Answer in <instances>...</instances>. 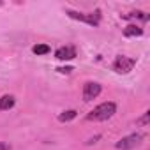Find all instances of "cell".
Listing matches in <instances>:
<instances>
[{
	"instance_id": "obj_1",
	"label": "cell",
	"mask_w": 150,
	"mask_h": 150,
	"mask_svg": "<svg viewBox=\"0 0 150 150\" xmlns=\"http://www.w3.org/2000/svg\"><path fill=\"white\" fill-rule=\"evenodd\" d=\"M115 111H117L115 103H103V104H99L97 108H94V110L87 115V118L92 120V122H103V120L111 118V117L115 115Z\"/></svg>"
},
{
	"instance_id": "obj_2",
	"label": "cell",
	"mask_w": 150,
	"mask_h": 150,
	"mask_svg": "<svg viewBox=\"0 0 150 150\" xmlns=\"http://www.w3.org/2000/svg\"><path fill=\"white\" fill-rule=\"evenodd\" d=\"M67 16L72 18V20H78V21H85L92 27H97L99 21H101V13L96 11L92 14H85V13H76V11H67Z\"/></svg>"
},
{
	"instance_id": "obj_3",
	"label": "cell",
	"mask_w": 150,
	"mask_h": 150,
	"mask_svg": "<svg viewBox=\"0 0 150 150\" xmlns=\"http://www.w3.org/2000/svg\"><path fill=\"white\" fill-rule=\"evenodd\" d=\"M134 65H136V60H134V58L120 55V57H117V58H115L113 69H115L118 74H127L129 71H132V67H134Z\"/></svg>"
},
{
	"instance_id": "obj_4",
	"label": "cell",
	"mask_w": 150,
	"mask_h": 150,
	"mask_svg": "<svg viewBox=\"0 0 150 150\" xmlns=\"http://www.w3.org/2000/svg\"><path fill=\"white\" fill-rule=\"evenodd\" d=\"M141 139H143V134H139V132H136V134H129V136H125V138H122L120 141H117V148L118 150H132V148H136L139 143H141Z\"/></svg>"
},
{
	"instance_id": "obj_5",
	"label": "cell",
	"mask_w": 150,
	"mask_h": 150,
	"mask_svg": "<svg viewBox=\"0 0 150 150\" xmlns=\"http://www.w3.org/2000/svg\"><path fill=\"white\" fill-rule=\"evenodd\" d=\"M101 94V85L96 81H88L83 85V101H94L97 96Z\"/></svg>"
},
{
	"instance_id": "obj_6",
	"label": "cell",
	"mask_w": 150,
	"mask_h": 150,
	"mask_svg": "<svg viewBox=\"0 0 150 150\" xmlns=\"http://www.w3.org/2000/svg\"><path fill=\"white\" fill-rule=\"evenodd\" d=\"M55 57L58 60H72L76 57V48L74 46H62L55 51Z\"/></svg>"
},
{
	"instance_id": "obj_7",
	"label": "cell",
	"mask_w": 150,
	"mask_h": 150,
	"mask_svg": "<svg viewBox=\"0 0 150 150\" xmlns=\"http://www.w3.org/2000/svg\"><path fill=\"white\" fill-rule=\"evenodd\" d=\"M124 35L125 37H139V35H143V28L138 25H127L124 28Z\"/></svg>"
},
{
	"instance_id": "obj_8",
	"label": "cell",
	"mask_w": 150,
	"mask_h": 150,
	"mask_svg": "<svg viewBox=\"0 0 150 150\" xmlns=\"http://www.w3.org/2000/svg\"><path fill=\"white\" fill-rule=\"evenodd\" d=\"M124 20H141V21H148L150 16L141 13V11H134V13H129V14H122Z\"/></svg>"
},
{
	"instance_id": "obj_9",
	"label": "cell",
	"mask_w": 150,
	"mask_h": 150,
	"mask_svg": "<svg viewBox=\"0 0 150 150\" xmlns=\"http://www.w3.org/2000/svg\"><path fill=\"white\" fill-rule=\"evenodd\" d=\"M14 106V97L13 96H4V97H0V110H11Z\"/></svg>"
},
{
	"instance_id": "obj_10",
	"label": "cell",
	"mask_w": 150,
	"mask_h": 150,
	"mask_svg": "<svg viewBox=\"0 0 150 150\" xmlns=\"http://www.w3.org/2000/svg\"><path fill=\"white\" fill-rule=\"evenodd\" d=\"M76 115H78L76 110H67V111H64V113L58 115V120H60V122H69V120H72V118H76Z\"/></svg>"
},
{
	"instance_id": "obj_11",
	"label": "cell",
	"mask_w": 150,
	"mask_h": 150,
	"mask_svg": "<svg viewBox=\"0 0 150 150\" xmlns=\"http://www.w3.org/2000/svg\"><path fill=\"white\" fill-rule=\"evenodd\" d=\"M32 51H34L35 55H46V53H50V46H48V44H35V46L32 48Z\"/></svg>"
},
{
	"instance_id": "obj_12",
	"label": "cell",
	"mask_w": 150,
	"mask_h": 150,
	"mask_svg": "<svg viewBox=\"0 0 150 150\" xmlns=\"http://www.w3.org/2000/svg\"><path fill=\"white\" fill-rule=\"evenodd\" d=\"M148 120H150V111H145V113H143V117L136 120V124H138V125H146V124H148Z\"/></svg>"
},
{
	"instance_id": "obj_13",
	"label": "cell",
	"mask_w": 150,
	"mask_h": 150,
	"mask_svg": "<svg viewBox=\"0 0 150 150\" xmlns=\"http://www.w3.org/2000/svg\"><path fill=\"white\" fill-rule=\"evenodd\" d=\"M57 71H58L60 74H71V72H72V67H58Z\"/></svg>"
},
{
	"instance_id": "obj_14",
	"label": "cell",
	"mask_w": 150,
	"mask_h": 150,
	"mask_svg": "<svg viewBox=\"0 0 150 150\" xmlns=\"http://www.w3.org/2000/svg\"><path fill=\"white\" fill-rule=\"evenodd\" d=\"M0 150H11V145L6 141H0Z\"/></svg>"
},
{
	"instance_id": "obj_15",
	"label": "cell",
	"mask_w": 150,
	"mask_h": 150,
	"mask_svg": "<svg viewBox=\"0 0 150 150\" xmlns=\"http://www.w3.org/2000/svg\"><path fill=\"white\" fill-rule=\"evenodd\" d=\"M99 138H101V136H96V138H92V139H88V145H92V143H96V141H97Z\"/></svg>"
},
{
	"instance_id": "obj_16",
	"label": "cell",
	"mask_w": 150,
	"mask_h": 150,
	"mask_svg": "<svg viewBox=\"0 0 150 150\" xmlns=\"http://www.w3.org/2000/svg\"><path fill=\"white\" fill-rule=\"evenodd\" d=\"M0 6H2V2H0Z\"/></svg>"
}]
</instances>
